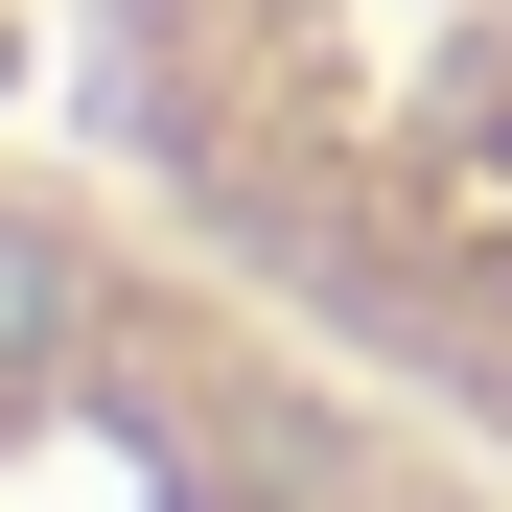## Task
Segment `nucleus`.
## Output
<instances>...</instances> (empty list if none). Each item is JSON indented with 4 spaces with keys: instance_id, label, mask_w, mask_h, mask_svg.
I'll return each mask as SVG.
<instances>
[{
    "instance_id": "1",
    "label": "nucleus",
    "mask_w": 512,
    "mask_h": 512,
    "mask_svg": "<svg viewBox=\"0 0 512 512\" xmlns=\"http://www.w3.org/2000/svg\"><path fill=\"white\" fill-rule=\"evenodd\" d=\"M117 94L210 233L512 396V0H117Z\"/></svg>"
}]
</instances>
